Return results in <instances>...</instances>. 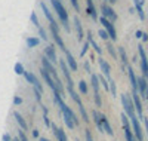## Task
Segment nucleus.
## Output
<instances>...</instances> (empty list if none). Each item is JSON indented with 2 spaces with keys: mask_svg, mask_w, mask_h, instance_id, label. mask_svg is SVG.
<instances>
[{
  "mask_svg": "<svg viewBox=\"0 0 148 141\" xmlns=\"http://www.w3.org/2000/svg\"><path fill=\"white\" fill-rule=\"evenodd\" d=\"M107 2H110V3H114V2H117V0H107Z\"/></svg>",
  "mask_w": 148,
  "mask_h": 141,
  "instance_id": "603ef678",
  "label": "nucleus"
},
{
  "mask_svg": "<svg viewBox=\"0 0 148 141\" xmlns=\"http://www.w3.org/2000/svg\"><path fill=\"white\" fill-rule=\"evenodd\" d=\"M45 55L49 58V59H51L53 64L59 59L58 57H56V50H55V43L53 45H47L46 46V49H45Z\"/></svg>",
  "mask_w": 148,
  "mask_h": 141,
  "instance_id": "f3484780",
  "label": "nucleus"
},
{
  "mask_svg": "<svg viewBox=\"0 0 148 141\" xmlns=\"http://www.w3.org/2000/svg\"><path fill=\"white\" fill-rule=\"evenodd\" d=\"M15 73H16V74H22V76H24V73H25V70H24V66H22V62H16V64H15Z\"/></svg>",
  "mask_w": 148,
  "mask_h": 141,
  "instance_id": "473e14b6",
  "label": "nucleus"
},
{
  "mask_svg": "<svg viewBox=\"0 0 148 141\" xmlns=\"http://www.w3.org/2000/svg\"><path fill=\"white\" fill-rule=\"evenodd\" d=\"M68 89V94H70V97L73 98V101L74 102H76V104L77 106H80V104H83V102H82V100H80V97L77 95V92L76 91H74V88H67Z\"/></svg>",
  "mask_w": 148,
  "mask_h": 141,
  "instance_id": "cd10ccee",
  "label": "nucleus"
},
{
  "mask_svg": "<svg viewBox=\"0 0 148 141\" xmlns=\"http://www.w3.org/2000/svg\"><path fill=\"white\" fill-rule=\"evenodd\" d=\"M14 118H15V120H16V123L19 125L21 129H24V131H27V129H28V125H27V122L24 120V118L21 116V114H19L18 111H14Z\"/></svg>",
  "mask_w": 148,
  "mask_h": 141,
  "instance_id": "a878e982",
  "label": "nucleus"
},
{
  "mask_svg": "<svg viewBox=\"0 0 148 141\" xmlns=\"http://www.w3.org/2000/svg\"><path fill=\"white\" fill-rule=\"evenodd\" d=\"M107 48H108V52H110V55L113 57L114 59H117V54H116V50H114V46H113V43H108V45H107Z\"/></svg>",
  "mask_w": 148,
  "mask_h": 141,
  "instance_id": "f704fd0d",
  "label": "nucleus"
},
{
  "mask_svg": "<svg viewBox=\"0 0 148 141\" xmlns=\"http://www.w3.org/2000/svg\"><path fill=\"white\" fill-rule=\"evenodd\" d=\"M99 21H101V24H102V27L108 31V34H110L111 39H113V42H116V40H117V31H116V28H114L113 21L107 19L105 17H101V18H99Z\"/></svg>",
  "mask_w": 148,
  "mask_h": 141,
  "instance_id": "0eeeda50",
  "label": "nucleus"
},
{
  "mask_svg": "<svg viewBox=\"0 0 148 141\" xmlns=\"http://www.w3.org/2000/svg\"><path fill=\"white\" fill-rule=\"evenodd\" d=\"M39 141H51V140H47V138H45V137H40Z\"/></svg>",
  "mask_w": 148,
  "mask_h": 141,
  "instance_id": "3c124183",
  "label": "nucleus"
},
{
  "mask_svg": "<svg viewBox=\"0 0 148 141\" xmlns=\"http://www.w3.org/2000/svg\"><path fill=\"white\" fill-rule=\"evenodd\" d=\"M138 52H139V58H141V70H142V76L148 80V58H147V54L142 48V45L138 46Z\"/></svg>",
  "mask_w": 148,
  "mask_h": 141,
  "instance_id": "6e6552de",
  "label": "nucleus"
},
{
  "mask_svg": "<svg viewBox=\"0 0 148 141\" xmlns=\"http://www.w3.org/2000/svg\"><path fill=\"white\" fill-rule=\"evenodd\" d=\"M101 120H102V126H104L105 134H108V135H114V131H113V128H111V125H110V122H108V119H107L105 114H101Z\"/></svg>",
  "mask_w": 148,
  "mask_h": 141,
  "instance_id": "b1692460",
  "label": "nucleus"
},
{
  "mask_svg": "<svg viewBox=\"0 0 148 141\" xmlns=\"http://www.w3.org/2000/svg\"><path fill=\"white\" fill-rule=\"evenodd\" d=\"M79 91H80L82 94H84V95L89 92V89H88V83H86L84 80H80V82H79Z\"/></svg>",
  "mask_w": 148,
  "mask_h": 141,
  "instance_id": "2f4dec72",
  "label": "nucleus"
},
{
  "mask_svg": "<svg viewBox=\"0 0 148 141\" xmlns=\"http://www.w3.org/2000/svg\"><path fill=\"white\" fill-rule=\"evenodd\" d=\"M120 100H121L123 110H125V113L127 114V116H129V118H135V116H136V114H135V104H133V100H132L127 94H121Z\"/></svg>",
  "mask_w": 148,
  "mask_h": 141,
  "instance_id": "7ed1b4c3",
  "label": "nucleus"
},
{
  "mask_svg": "<svg viewBox=\"0 0 148 141\" xmlns=\"http://www.w3.org/2000/svg\"><path fill=\"white\" fill-rule=\"evenodd\" d=\"M39 45H40V39H39V37L30 36L28 39H27V46H28V48H37Z\"/></svg>",
  "mask_w": 148,
  "mask_h": 141,
  "instance_id": "c85d7f7f",
  "label": "nucleus"
},
{
  "mask_svg": "<svg viewBox=\"0 0 148 141\" xmlns=\"http://www.w3.org/2000/svg\"><path fill=\"white\" fill-rule=\"evenodd\" d=\"M138 85H139V95L145 100H148V80L144 76L138 77Z\"/></svg>",
  "mask_w": 148,
  "mask_h": 141,
  "instance_id": "ddd939ff",
  "label": "nucleus"
},
{
  "mask_svg": "<svg viewBox=\"0 0 148 141\" xmlns=\"http://www.w3.org/2000/svg\"><path fill=\"white\" fill-rule=\"evenodd\" d=\"M52 132H53V135L56 137V140H58V141H67L65 131L62 129V128H58L55 123H52Z\"/></svg>",
  "mask_w": 148,
  "mask_h": 141,
  "instance_id": "aec40b11",
  "label": "nucleus"
},
{
  "mask_svg": "<svg viewBox=\"0 0 148 141\" xmlns=\"http://www.w3.org/2000/svg\"><path fill=\"white\" fill-rule=\"evenodd\" d=\"M127 74H129V80H130V86H132V92L133 94H139V85H138V77L135 74L133 68L130 66H127Z\"/></svg>",
  "mask_w": 148,
  "mask_h": 141,
  "instance_id": "9b49d317",
  "label": "nucleus"
},
{
  "mask_svg": "<svg viewBox=\"0 0 148 141\" xmlns=\"http://www.w3.org/2000/svg\"><path fill=\"white\" fill-rule=\"evenodd\" d=\"M64 54H65V61L68 64V67L71 68V71H77V61H76V58L73 57V54L70 52L68 49L64 50Z\"/></svg>",
  "mask_w": 148,
  "mask_h": 141,
  "instance_id": "dca6fc26",
  "label": "nucleus"
},
{
  "mask_svg": "<svg viewBox=\"0 0 148 141\" xmlns=\"http://www.w3.org/2000/svg\"><path fill=\"white\" fill-rule=\"evenodd\" d=\"M49 27H51V33H52V37H53V43L58 45L59 49L65 50V43H64L62 37H61V34H59V25H52V24H49Z\"/></svg>",
  "mask_w": 148,
  "mask_h": 141,
  "instance_id": "423d86ee",
  "label": "nucleus"
},
{
  "mask_svg": "<svg viewBox=\"0 0 148 141\" xmlns=\"http://www.w3.org/2000/svg\"><path fill=\"white\" fill-rule=\"evenodd\" d=\"M92 118H93V122H95V125H96V128H98V131H99V132H105V131H104V126H102V120H101L99 111L93 110V111H92Z\"/></svg>",
  "mask_w": 148,
  "mask_h": 141,
  "instance_id": "4be33fe9",
  "label": "nucleus"
},
{
  "mask_svg": "<svg viewBox=\"0 0 148 141\" xmlns=\"http://www.w3.org/2000/svg\"><path fill=\"white\" fill-rule=\"evenodd\" d=\"M98 34H99V37H101V39H104V40H107L108 37H110V34H108V31H107L105 28L99 30V33H98Z\"/></svg>",
  "mask_w": 148,
  "mask_h": 141,
  "instance_id": "4c0bfd02",
  "label": "nucleus"
},
{
  "mask_svg": "<svg viewBox=\"0 0 148 141\" xmlns=\"http://www.w3.org/2000/svg\"><path fill=\"white\" fill-rule=\"evenodd\" d=\"M39 34L42 36V40L47 42V34H46V31H45V28H43V27H40V28H39Z\"/></svg>",
  "mask_w": 148,
  "mask_h": 141,
  "instance_id": "ea45409f",
  "label": "nucleus"
},
{
  "mask_svg": "<svg viewBox=\"0 0 148 141\" xmlns=\"http://www.w3.org/2000/svg\"><path fill=\"white\" fill-rule=\"evenodd\" d=\"M40 74H42L43 80L47 83V86L52 89V92H53V91H59L58 86H56V82H55V79H53V76H52L51 73H49L46 68H43V67H42V68H40Z\"/></svg>",
  "mask_w": 148,
  "mask_h": 141,
  "instance_id": "1a4fd4ad",
  "label": "nucleus"
},
{
  "mask_svg": "<svg viewBox=\"0 0 148 141\" xmlns=\"http://www.w3.org/2000/svg\"><path fill=\"white\" fill-rule=\"evenodd\" d=\"M121 122H123V131H125V137L126 141H136V137H135L133 131H132V123H130V118L123 111L121 113Z\"/></svg>",
  "mask_w": 148,
  "mask_h": 141,
  "instance_id": "f03ea898",
  "label": "nucleus"
},
{
  "mask_svg": "<svg viewBox=\"0 0 148 141\" xmlns=\"http://www.w3.org/2000/svg\"><path fill=\"white\" fill-rule=\"evenodd\" d=\"M133 5H135V9H136L139 18L141 19H145V12H144V8H142L144 0H133Z\"/></svg>",
  "mask_w": 148,
  "mask_h": 141,
  "instance_id": "393cba45",
  "label": "nucleus"
},
{
  "mask_svg": "<svg viewBox=\"0 0 148 141\" xmlns=\"http://www.w3.org/2000/svg\"><path fill=\"white\" fill-rule=\"evenodd\" d=\"M33 137H34V138H40V134H39V131H37V129L33 131Z\"/></svg>",
  "mask_w": 148,
  "mask_h": 141,
  "instance_id": "49530a36",
  "label": "nucleus"
},
{
  "mask_svg": "<svg viewBox=\"0 0 148 141\" xmlns=\"http://www.w3.org/2000/svg\"><path fill=\"white\" fill-rule=\"evenodd\" d=\"M101 12H102V17H105L107 19L110 21H116L117 19V15H116V12L113 10V8H110L108 5H102L101 6Z\"/></svg>",
  "mask_w": 148,
  "mask_h": 141,
  "instance_id": "2eb2a0df",
  "label": "nucleus"
},
{
  "mask_svg": "<svg viewBox=\"0 0 148 141\" xmlns=\"http://www.w3.org/2000/svg\"><path fill=\"white\" fill-rule=\"evenodd\" d=\"M59 67L62 70V74L65 77V82H67V88H74V82H73V77H71V68L68 67V64L65 59H59Z\"/></svg>",
  "mask_w": 148,
  "mask_h": 141,
  "instance_id": "39448f33",
  "label": "nucleus"
},
{
  "mask_svg": "<svg viewBox=\"0 0 148 141\" xmlns=\"http://www.w3.org/2000/svg\"><path fill=\"white\" fill-rule=\"evenodd\" d=\"M98 62H99V67H101L102 74L110 80V79H111V67H110V64H108L105 59H102V58H99V61H98Z\"/></svg>",
  "mask_w": 148,
  "mask_h": 141,
  "instance_id": "6ab92c4d",
  "label": "nucleus"
},
{
  "mask_svg": "<svg viewBox=\"0 0 148 141\" xmlns=\"http://www.w3.org/2000/svg\"><path fill=\"white\" fill-rule=\"evenodd\" d=\"M51 5L53 8V12H56L58 18L61 19V22L64 24V27L67 31H70V18H68V12L67 9L64 8L62 2L61 0H51Z\"/></svg>",
  "mask_w": 148,
  "mask_h": 141,
  "instance_id": "f257e3e1",
  "label": "nucleus"
},
{
  "mask_svg": "<svg viewBox=\"0 0 148 141\" xmlns=\"http://www.w3.org/2000/svg\"><path fill=\"white\" fill-rule=\"evenodd\" d=\"M88 42H90V45L93 46V49L96 50L98 54H102V49H101L99 46H98V43L93 40V37H92V33H90V31H89V34H88Z\"/></svg>",
  "mask_w": 148,
  "mask_h": 141,
  "instance_id": "c756f323",
  "label": "nucleus"
},
{
  "mask_svg": "<svg viewBox=\"0 0 148 141\" xmlns=\"http://www.w3.org/2000/svg\"><path fill=\"white\" fill-rule=\"evenodd\" d=\"M24 77H25V80H27L28 83H31L36 89H39V91L43 92V86H42V83L39 82V79H37L31 71H25V73H24Z\"/></svg>",
  "mask_w": 148,
  "mask_h": 141,
  "instance_id": "f8f14e48",
  "label": "nucleus"
},
{
  "mask_svg": "<svg viewBox=\"0 0 148 141\" xmlns=\"http://www.w3.org/2000/svg\"><path fill=\"white\" fill-rule=\"evenodd\" d=\"M79 111H80V114H82V119L86 122V123H89V114H88V111H86V109H84V106L83 104H80L79 106Z\"/></svg>",
  "mask_w": 148,
  "mask_h": 141,
  "instance_id": "7c9ffc66",
  "label": "nucleus"
},
{
  "mask_svg": "<svg viewBox=\"0 0 148 141\" xmlns=\"http://www.w3.org/2000/svg\"><path fill=\"white\" fill-rule=\"evenodd\" d=\"M90 83H92V88H93V98H95V104L96 107H101L102 101H101V97H99V77H98L96 74H92L90 76Z\"/></svg>",
  "mask_w": 148,
  "mask_h": 141,
  "instance_id": "20e7f679",
  "label": "nucleus"
},
{
  "mask_svg": "<svg viewBox=\"0 0 148 141\" xmlns=\"http://www.w3.org/2000/svg\"><path fill=\"white\" fill-rule=\"evenodd\" d=\"M84 137H86V141H93V137H92V132H90L89 128L84 129Z\"/></svg>",
  "mask_w": 148,
  "mask_h": 141,
  "instance_id": "e433bc0d",
  "label": "nucleus"
},
{
  "mask_svg": "<svg viewBox=\"0 0 148 141\" xmlns=\"http://www.w3.org/2000/svg\"><path fill=\"white\" fill-rule=\"evenodd\" d=\"M108 82H110V91L113 92V97H116V95H117V88H116V83H114V80H113V79H110Z\"/></svg>",
  "mask_w": 148,
  "mask_h": 141,
  "instance_id": "c9c22d12",
  "label": "nucleus"
},
{
  "mask_svg": "<svg viewBox=\"0 0 148 141\" xmlns=\"http://www.w3.org/2000/svg\"><path fill=\"white\" fill-rule=\"evenodd\" d=\"M84 68H86V71H88V73H90V67H89L88 62H84Z\"/></svg>",
  "mask_w": 148,
  "mask_h": 141,
  "instance_id": "de8ad7c7",
  "label": "nucleus"
},
{
  "mask_svg": "<svg viewBox=\"0 0 148 141\" xmlns=\"http://www.w3.org/2000/svg\"><path fill=\"white\" fill-rule=\"evenodd\" d=\"M18 138L21 141H28V138H27L25 132H24V129H18Z\"/></svg>",
  "mask_w": 148,
  "mask_h": 141,
  "instance_id": "58836bf2",
  "label": "nucleus"
},
{
  "mask_svg": "<svg viewBox=\"0 0 148 141\" xmlns=\"http://www.w3.org/2000/svg\"><path fill=\"white\" fill-rule=\"evenodd\" d=\"M89 45H90V42H86V43L83 45V49H82V54H80L82 57H84V54L88 52V49H89Z\"/></svg>",
  "mask_w": 148,
  "mask_h": 141,
  "instance_id": "a19ab883",
  "label": "nucleus"
},
{
  "mask_svg": "<svg viewBox=\"0 0 148 141\" xmlns=\"http://www.w3.org/2000/svg\"><path fill=\"white\" fill-rule=\"evenodd\" d=\"M142 34H144V33H142L141 30H138V31H136V37H138V39H141V37H142Z\"/></svg>",
  "mask_w": 148,
  "mask_h": 141,
  "instance_id": "8fccbe9b",
  "label": "nucleus"
},
{
  "mask_svg": "<svg viewBox=\"0 0 148 141\" xmlns=\"http://www.w3.org/2000/svg\"><path fill=\"white\" fill-rule=\"evenodd\" d=\"M40 8H42V10L45 12V17L47 18L49 24H52V25H59V24L56 22V19L53 18V15H52V12L49 10V8L46 6V3H45V2H40Z\"/></svg>",
  "mask_w": 148,
  "mask_h": 141,
  "instance_id": "a211bd4d",
  "label": "nucleus"
},
{
  "mask_svg": "<svg viewBox=\"0 0 148 141\" xmlns=\"http://www.w3.org/2000/svg\"><path fill=\"white\" fill-rule=\"evenodd\" d=\"M144 120V125H145V129H147V134H148V118H142Z\"/></svg>",
  "mask_w": 148,
  "mask_h": 141,
  "instance_id": "a18cd8bd",
  "label": "nucleus"
},
{
  "mask_svg": "<svg viewBox=\"0 0 148 141\" xmlns=\"http://www.w3.org/2000/svg\"><path fill=\"white\" fill-rule=\"evenodd\" d=\"M142 40H144V42H148V34H147V33L142 34Z\"/></svg>",
  "mask_w": 148,
  "mask_h": 141,
  "instance_id": "09e8293b",
  "label": "nucleus"
},
{
  "mask_svg": "<svg viewBox=\"0 0 148 141\" xmlns=\"http://www.w3.org/2000/svg\"><path fill=\"white\" fill-rule=\"evenodd\" d=\"M31 22L36 25V27H37V30H39L40 27H42V25H40V22H39V18H37V14H36V12H33V14H31Z\"/></svg>",
  "mask_w": 148,
  "mask_h": 141,
  "instance_id": "72a5a7b5",
  "label": "nucleus"
},
{
  "mask_svg": "<svg viewBox=\"0 0 148 141\" xmlns=\"http://www.w3.org/2000/svg\"><path fill=\"white\" fill-rule=\"evenodd\" d=\"M86 5H88V15H90L92 19H98V12H96V8L93 5V0H86Z\"/></svg>",
  "mask_w": 148,
  "mask_h": 141,
  "instance_id": "5701e85b",
  "label": "nucleus"
},
{
  "mask_svg": "<svg viewBox=\"0 0 148 141\" xmlns=\"http://www.w3.org/2000/svg\"><path fill=\"white\" fill-rule=\"evenodd\" d=\"M119 57H120V61L123 64V68H127L129 61H127V55H126V52H125V49H123V48H119Z\"/></svg>",
  "mask_w": 148,
  "mask_h": 141,
  "instance_id": "bb28decb",
  "label": "nucleus"
},
{
  "mask_svg": "<svg viewBox=\"0 0 148 141\" xmlns=\"http://www.w3.org/2000/svg\"><path fill=\"white\" fill-rule=\"evenodd\" d=\"M74 27H76V33H77V40L82 42L83 36H84V31H83V25H82V22H80V19L77 17L74 18Z\"/></svg>",
  "mask_w": 148,
  "mask_h": 141,
  "instance_id": "412c9836",
  "label": "nucleus"
},
{
  "mask_svg": "<svg viewBox=\"0 0 148 141\" xmlns=\"http://www.w3.org/2000/svg\"><path fill=\"white\" fill-rule=\"evenodd\" d=\"M132 100H133L135 109H136L138 118H139V119H142V118H144V109H142V101H141L139 94H133V92H132Z\"/></svg>",
  "mask_w": 148,
  "mask_h": 141,
  "instance_id": "4468645a",
  "label": "nucleus"
},
{
  "mask_svg": "<svg viewBox=\"0 0 148 141\" xmlns=\"http://www.w3.org/2000/svg\"><path fill=\"white\" fill-rule=\"evenodd\" d=\"M130 123H132V129H133V134L136 137L138 141H144V132H142V128H141V123L138 120V118H130Z\"/></svg>",
  "mask_w": 148,
  "mask_h": 141,
  "instance_id": "9d476101",
  "label": "nucleus"
},
{
  "mask_svg": "<svg viewBox=\"0 0 148 141\" xmlns=\"http://www.w3.org/2000/svg\"><path fill=\"white\" fill-rule=\"evenodd\" d=\"M3 141H14V138H12L9 134H5L3 135Z\"/></svg>",
  "mask_w": 148,
  "mask_h": 141,
  "instance_id": "c03bdc74",
  "label": "nucleus"
},
{
  "mask_svg": "<svg viewBox=\"0 0 148 141\" xmlns=\"http://www.w3.org/2000/svg\"><path fill=\"white\" fill-rule=\"evenodd\" d=\"M70 2H71V5H73V8H74V9H76L77 12L80 10V5H79V0H70Z\"/></svg>",
  "mask_w": 148,
  "mask_h": 141,
  "instance_id": "79ce46f5",
  "label": "nucleus"
},
{
  "mask_svg": "<svg viewBox=\"0 0 148 141\" xmlns=\"http://www.w3.org/2000/svg\"><path fill=\"white\" fill-rule=\"evenodd\" d=\"M21 102H22V98H21V97H15V98H14V104H15V106H19Z\"/></svg>",
  "mask_w": 148,
  "mask_h": 141,
  "instance_id": "37998d69",
  "label": "nucleus"
}]
</instances>
